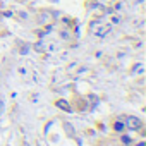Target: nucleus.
I'll return each instance as SVG.
<instances>
[{"label": "nucleus", "mask_w": 146, "mask_h": 146, "mask_svg": "<svg viewBox=\"0 0 146 146\" xmlns=\"http://www.w3.org/2000/svg\"><path fill=\"white\" fill-rule=\"evenodd\" d=\"M90 31H91L93 35H96V36H105V35H108V33L112 31V24L102 23V21H93V23L90 24Z\"/></svg>", "instance_id": "f257e3e1"}, {"label": "nucleus", "mask_w": 146, "mask_h": 146, "mask_svg": "<svg viewBox=\"0 0 146 146\" xmlns=\"http://www.w3.org/2000/svg\"><path fill=\"white\" fill-rule=\"evenodd\" d=\"M124 122H125V125H127L131 131H137V129H141V125H143V122H141L137 117H127Z\"/></svg>", "instance_id": "f03ea898"}, {"label": "nucleus", "mask_w": 146, "mask_h": 146, "mask_svg": "<svg viewBox=\"0 0 146 146\" xmlns=\"http://www.w3.org/2000/svg\"><path fill=\"white\" fill-rule=\"evenodd\" d=\"M124 127H125V122H115V124H113V129H115L117 132H122Z\"/></svg>", "instance_id": "7ed1b4c3"}, {"label": "nucleus", "mask_w": 146, "mask_h": 146, "mask_svg": "<svg viewBox=\"0 0 146 146\" xmlns=\"http://www.w3.org/2000/svg\"><path fill=\"white\" fill-rule=\"evenodd\" d=\"M57 105H58L60 108H65L67 112H70V107L67 105V102H64V100H58V102H57Z\"/></svg>", "instance_id": "20e7f679"}, {"label": "nucleus", "mask_w": 146, "mask_h": 146, "mask_svg": "<svg viewBox=\"0 0 146 146\" xmlns=\"http://www.w3.org/2000/svg\"><path fill=\"white\" fill-rule=\"evenodd\" d=\"M136 146H146V144H144V143H137Z\"/></svg>", "instance_id": "39448f33"}]
</instances>
